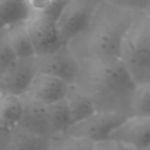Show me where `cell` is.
Listing matches in <instances>:
<instances>
[{
	"mask_svg": "<svg viewBox=\"0 0 150 150\" xmlns=\"http://www.w3.org/2000/svg\"><path fill=\"white\" fill-rule=\"evenodd\" d=\"M48 112L54 135L66 133L73 125L71 112L65 99L49 105Z\"/></svg>",
	"mask_w": 150,
	"mask_h": 150,
	"instance_id": "cell-17",
	"label": "cell"
},
{
	"mask_svg": "<svg viewBox=\"0 0 150 150\" xmlns=\"http://www.w3.org/2000/svg\"><path fill=\"white\" fill-rule=\"evenodd\" d=\"M17 60L18 56L9 40L6 30L0 26V74L7 70Z\"/></svg>",
	"mask_w": 150,
	"mask_h": 150,
	"instance_id": "cell-20",
	"label": "cell"
},
{
	"mask_svg": "<svg viewBox=\"0 0 150 150\" xmlns=\"http://www.w3.org/2000/svg\"><path fill=\"white\" fill-rule=\"evenodd\" d=\"M132 109L133 114L150 118V83L136 86Z\"/></svg>",
	"mask_w": 150,
	"mask_h": 150,
	"instance_id": "cell-19",
	"label": "cell"
},
{
	"mask_svg": "<svg viewBox=\"0 0 150 150\" xmlns=\"http://www.w3.org/2000/svg\"><path fill=\"white\" fill-rule=\"evenodd\" d=\"M106 2L135 11H147L150 9V0H105Z\"/></svg>",
	"mask_w": 150,
	"mask_h": 150,
	"instance_id": "cell-21",
	"label": "cell"
},
{
	"mask_svg": "<svg viewBox=\"0 0 150 150\" xmlns=\"http://www.w3.org/2000/svg\"><path fill=\"white\" fill-rule=\"evenodd\" d=\"M25 1L32 9V11H45L52 4L51 0H25Z\"/></svg>",
	"mask_w": 150,
	"mask_h": 150,
	"instance_id": "cell-24",
	"label": "cell"
},
{
	"mask_svg": "<svg viewBox=\"0 0 150 150\" xmlns=\"http://www.w3.org/2000/svg\"><path fill=\"white\" fill-rule=\"evenodd\" d=\"M23 104L21 98L15 95L0 94V127L16 128L21 120Z\"/></svg>",
	"mask_w": 150,
	"mask_h": 150,
	"instance_id": "cell-14",
	"label": "cell"
},
{
	"mask_svg": "<svg viewBox=\"0 0 150 150\" xmlns=\"http://www.w3.org/2000/svg\"><path fill=\"white\" fill-rule=\"evenodd\" d=\"M23 114L18 128L27 133L50 139L54 136L48 105L42 103L31 93L27 92L21 97Z\"/></svg>",
	"mask_w": 150,
	"mask_h": 150,
	"instance_id": "cell-9",
	"label": "cell"
},
{
	"mask_svg": "<svg viewBox=\"0 0 150 150\" xmlns=\"http://www.w3.org/2000/svg\"><path fill=\"white\" fill-rule=\"evenodd\" d=\"M31 14L32 9L25 1L0 0V26L7 27L18 23L26 22Z\"/></svg>",
	"mask_w": 150,
	"mask_h": 150,
	"instance_id": "cell-15",
	"label": "cell"
},
{
	"mask_svg": "<svg viewBox=\"0 0 150 150\" xmlns=\"http://www.w3.org/2000/svg\"><path fill=\"white\" fill-rule=\"evenodd\" d=\"M149 11H150V9H149Z\"/></svg>",
	"mask_w": 150,
	"mask_h": 150,
	"instance_id": "cell-29",
	"label": "cell"
},
{
	"mask_svg": "<svg viewBox=\"0 0 150 150\" xmlns=\"http://www.w3.org/2000/svg\"><path fill=\"white\" fill-rule=\"evenodd\" d=\"M6 150H49V139L16 127L12 130L11 141Z\"/></svg>",
	"mask_w": 150,
	"mask_h": 150,
	"instance_id": "cell-16",
	"label": "cell"
},
{
	"mask_svg": "<svg viewBox=\"0 0 150 150\" xmlns=\"http://www.w3.org/2000/svg\"><path fill=\"white\" fill-rule=\"evenodd\" d=\"M129 117L121 113L96 112L86 120L71 126L66 132L69 134L87 138L96 143L111 139L114 130Z\"/></svg>",
	"mask_w": 150,
	"mask_h": 150,
	"instance_id": "cell-6",
	"label": "cell"
},
{
	"mask_svg": "<svg viewBox=\"0 0 150 150\" xmlns=\"http://www.w3.org/2000/svg\"><path fill=\"white\" fill-rule=\"evenodd\" d=\"M12 130L0 127V150H6L8 149L11 141Z\"/></svg>",
	"mask_w": 150,
	"mask_h": 150,
	"instance_id": "cell-23",
	"label": "cell"
},
{
	"mask_svg": "<svg viewBox=\"0 0 150 150\" xmlns=\"http://www.w3.org/2000/svg\"><path fill=\"white\" fill-rule=\"evenodd\" d=\"M145 150H150V148L149 149H145Z\"/></svg>",
	"mask_w": 150,
	"mask_h": 150,
	"instance_id": "cell-27",
	"label": "cell"
},
{
	"mask_svg": "<svg viewBox=\"0 0 150 150\" xmlns=\"http://www.w3.org/2000/svg\"><path fill=\"white\" fill-rule=\"evenodd\" d=\"M149 15H150V11H149Z\"/></svg>",
	"mask_w": 150,
	"mask_h": 150,
	"instance_id": "cell-28",
	"label": "cell"
},
{
	"mask_svg": "<svg viewBox=\"0 0 150 150\" xmlns=\"http://www.w3.org/2000/svg\"><path fill=\"white\" fill-rule=\"evenodd\" d=\"M37 74L36 56L18 58L7 70L0 74V94L21 97L29 91Z\"/></svg>",
	"mask_w": 150,
	"mask_h": 150,
	"instance_id": "cell-8",
	"label": "cell"
},
{
	"mask_svg": "<svg viewBox=\"0 0 150 150\" xmlns=\"http://www.w3.org/2000/svg\"><path fill=\"white\" fill-rule=\"evenodd\" d=\"M94 150H134L132 148L117 142L115 140L110 139L108 141L98 142L96 144L95 149Z\"/></svg>",
	"mask_w": 150,
	"mask_h": 150,
	"instance_id": "cell-22",
	"label": "cell"
},
{
	"mask_svg": "<svg viewBox=\"0 0 150 150\" xmlns=\"http://www.w3.org/2000/svg\"><path fill=\"white\" fill-rule=\"evenodd\" d=\"M70 85L54 76L38 73L28 92L42 103L49 105L65 99Z\"/></svg>",
	"mask_w": 150,
	"mask_h": 150,
	"instance_id": "cell-11",
	"label": "cell"
},
{
	"mask_svg": "<svg viewBox=\"0 0 150 150\" xmlns=\"http://www.w3.org/2000/svg\"><path fill=\"white\" fill-rule=\"evenodd\" d=\"M96 144L87 138L63 133L49 139V150H94Z\"/></svg>",
	"mask_w": 150,
	"mask_h": 150,
	"instance_id": "cell-18",
	"label": "cell"
},
{
	"mask_svg": "<svg viewBox=\"0 0 150 150\" xmlns=\"http://www.w3.org/2000/svg\"><path fill=\"white\" fill-rule=\"evenodd\" d=\"M142 12L102 0L87 29L69 46L78 60L88 57L120 58L124 39Z\"/></svg>",
	"mask_w": 150,
	"mask_h": 150,
	"instance_id": "cell-2",
	"label": "cell"
},
{
	"mask_svg": "<svg viewBox=\"0 0 150 150\" xmlns=\"http://www.w3.org/2000/svg\"><path fill=\"white\" fill-rule=\"evenodd\" d=\"M4 28L18 58H30L36 56L34 46L25 22L18 23Z\"/></svg>",
	"mask_w": 150,
	"mask_h": 150,
	"instance_id": "cell-13",
	"label": "cell"
},
{
	"mask_svg": "<svg viewBox=\"0 0 150 150\" xmlns=\"http://www.w3.org/2000/svg\"><path fill=\"white\" fill-rule=\"evenodd\" d=\"M25 23L36 56L52 54L66 44L61 36L58 20L47 12L32 11L30 18Z\"/></svg>",
	"mask_w": 150,
	"mask_h": 150,
	"instance_id": "cell-5",
	"label": "cell"
},
{
	"mask_svg": "<svg viewBox=\"0 0 150 150\" xmlns=\"http://www.w3.org/2000/svg\"><path fill=\"white\" fill-rule=\"evenodd\" d=\"M111 139L134 150L150 148V118L133 114L127 117L112 134Z\"/></svg>",
	"mask_w": 150,
	"mask_h": 150,
	"instance_id": "cell-10",
	"label": "cell"
},
{
	"mask_svg": "<svg viewBox=\"0 0 150 150\" xmlns=\"http://www.w3.org/2000/svg\"><path fill=\"white\" fill-rule=\"evenodd\" d=\"M65 100L71 112L73 125L86 120L98 112L93 102L75 84L69 86Z\"/></svg>",
	"mask_w": 150,
	"mask_h": 150,
	"instance_id": "cell-12",
	"label": "cell"
},
{
	"mask_svg": "<svg viewBox=\"0 0 150 150\" xmlns=\"http://www.w3.org/2000/svg\"><path fill=\"white\" fill-rule=\"evenodd\" d=\"M11 1H25V0H11Z\"/></svg>",
	"mask_w": 150,
	"mask_h": 150,
	"instance_id": "cell-26",
	"label": "cell"
},
{
	"mask_svg": "<svg viewBox=\"0 0 150 150\" xmlns=\"http://www.w3.org/2000/svg\"><path fill=\"white\" fill-rule=\"evenodd\" d=\"M75 85L94 104L98 112L133 115L137 84L120 58L88 57L79 60Z\"/></svg>",
	"mask_w": 150,
	"mask_h": 150,
	"instance_id": "cell-1",
	"label": "cell"
},
{
	"mask_svg": "<svg viewBox=\"0 0 150 150\" xmlns=\"http://www.w3.org/2000/svg\"><path fill=\"white\" fill-rule=\"evenodd\" d=\"M120 59L137 85L150 83V15L142 12L128 30Z\"/></svg>",
	"mask_w": 150,
	"mask_h": 150,
	"instance_id": "cell-3",
	"label": "cell"
},
{
	"mask_svg": "<svg viewBox=\"0 0 150 150\" xmlns=\"http://www.w3.org/2000/svg\"><path fill=\"white\" fill-rule=\"evenodd\" d=\"M36 61L38 73L54 76L69 84L76 83L80 63L69 44L52 54L36 56Z\"/></svg>",
	"mask_w": 150,
	"mask_h": 150,
	"instance_id": "cell-7",
	"label": "cell"
},
{
	"mask_svg": "<svg viewBox=\"0 0 150 150\" xmlns=\"http://www.w3.org/2000/svg\"><path fill=\"white\" fill-rule=\"evenodd\" d=\"M52 2H54V3H63V2H67L69 0H51Z\"/></svg>",
	"mask_w": 150,
	"mask_h": 150,
	"instance_id": "cell-25",
	"label": "cell"
},
{
	"mask_svg": "<svg viewBox=\"0 0 150 150\" xmlns=\"http://www.w3.org/2000/svg\"><path fill=\"white\" fill-rule=\"evenodd\" d=\"M102 0H69L58 19V28L64 43L69 44L83 33Z\"/></svg>",
	"mask_w": 150,
	"mask_h": 150,
	"instance_id": "cell-4",
	"label": "cell"
}]
</instances>
